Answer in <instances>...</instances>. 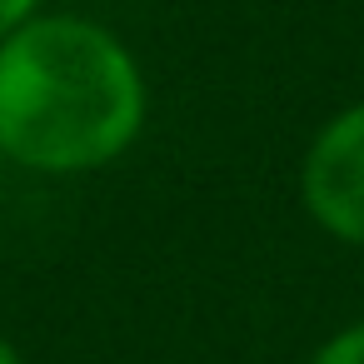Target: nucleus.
<instances>
[{
    "instance_id": "f257e3e1",
    "label": "nucleus",
    "mask_w": 364,
    "mask_h": 364,
    "mask_svg": "<svg viewBox=\"0 0 364 364\" xmlns=\"http://www.w3.org/2000/svg\"><path fill=\"white\" fill-rule=\"evenodd\" d=\"M135 50L90 16H36L0 41V160L36 175L115 165L145 130Z\"/></svg>"
},
{
    "instance_id": "f03ea898",
    "label": "nucleus",
    "mask_w": 364,
    "mask_h": 364,
    "mask_svg": "<svg viewBox=\"0 0 364 364\" xmlns=\"http://www.w3.org/2000/svg\"><path fill=\"white\" fill-rule=\"evenodd\" d=\"M299 195L329 240L364 250V100L319 125L299 165Z\"/></svg>"
},
{
    "instance_id": "7ed1b4c3",
    "label": "nucleus",
    "mask_w": 364,
    "mask_h": 364,
    "mask_svg": "<svg viewBox=\"0 0 364 364\" xmlns=\"http://www.w3.org/2000/svg\"><path fill=\"white\" fill-rule=\"evenodd\" d=\"M309 364H364V319H354V324L334 329V334L314 349V359H309Z\"/></svg>"
},
{
    "instance_id": "20e7f679",
    "label": "nucleus",
    "mask_w": 364,
    "mask_h": 364,
    "mask_svg": "<svg viewBox=\"0 0 364 364\" xmlns=\"http://www.w3.org/2000/svg\"><path fill=\"white\" fill-rule=\"evenodd\" d=\"M41 16V0H0V41L6 36H16L26 21H36Z\"/></svg>"
},
{
    "instance_id": "39448f33",
    "label": "nucleus",
    "mask_w": 364,
    "mask_h": 364,
    "mask_svg": "<svg viewBox=\"0 0 364 364\" xmlns=\"http://www.w3.org/2000/svg\"><path fill=\"white\" fill-rule=\"evenodd\" d=\"M0 364H26V359H21V349H16L6 334H0Z\"/></svg>"
}]
</instances>
